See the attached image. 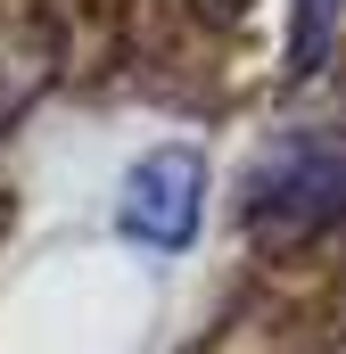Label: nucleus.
<instances>
[{"label": "nucleus", "instance_id": "obj_1", "mask_svg": "<svg viewBox=\"0 0 346 354\" xmlns=\"http://www.w3.org/2000/svg\"><path fill=\"white\" fill-rule=\"evenodd\" d=\"M346 214V132H297L248 174V223L272 239H305Z\"/></svg>", "mask_w": 346, "mask_h": 354}, {"label": "nucleus", "instance_id": "obj_2", "mask_svg": "<svg viewBox=\"0 0 346 354\" xmlns=\"http://www.w3.org/2000/svg\"><path fill=\"white\" fill-rule=\"evenodd\" d=\"M198 198H206V165L190 149H157L124 181V231L140 248H190L198 239Z\"/></svg>", "mask_w": 346, "mask_h": 354}, {"label": "nucleus", "instance_id": "obj_4", "mask_svg": "<svg viewBox=\"0 0 346 354\" xmlns=\"http://www.w3.org/2000/svg\"><path fill=\"white\" fill-rule=\"evenodd\" d=\"M198 8H206V17H239L248 0H198Z\"/></svg>", "mask_w": 346, "mask_h": 354}, {"label": "nucleus", "instance_id": "obj_3", "mask_svg": "<svg viewBox=\"0 0 346 354\" xmlns=\"http://www.w3.org/2000/svg\"><path fill=\"white\" fill-rule=\"evenodd\" d=\"M338 17H346V0H297V17H289V75H313L330 58Z\"/></svg>", "mask_w": 346, "mask_h": 354}]
</instances>
